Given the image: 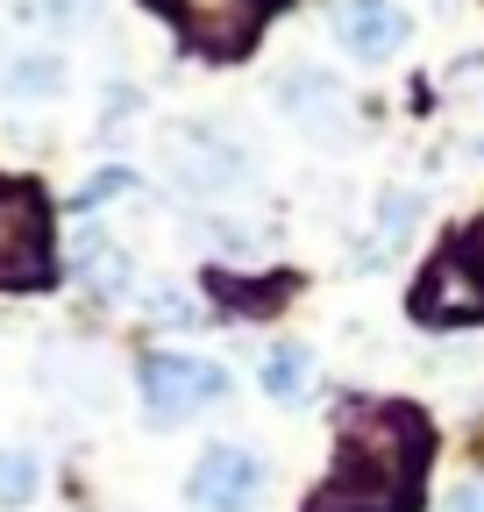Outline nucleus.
<instances>
[{"label":"nucleus","mask_w":484,"mask_h":512,"mask_svg":"<svg viewBox=\"0 0 484 512\" xmlns=\"http://www.w3.org/2000/svg\"><path fill=\"white\" fill-rule=\"evenodd\" d=\"M428 448L435 434L413 406H349L335 441V477L314 498V512H413Z\"/></svg>","instance_id":"f257e3e1"},{"label":"nucleus","mask_w":484,"mask_h":512,"mask_svg":"<svg viewBox=\"0 0 484 512\" xmlns=\"http://www.w3.org/2000/svg\"><path fill=\"white\" fill-rule=\"evenodd\" d=\"M0 285H50V207L36 185L0 178Z\"/></svg>","instance_id":"f03ea898"},{"label":"nucleus","mask_w":484,"mask_h":512,"mask_svg":"<svg viewBox=\"0 0 484 512\" xmlns=\"http://www.w3.org/2000/svg\"><path fill=\"white\" fill-rule=\"evenodd\" d=\"M150 8H164L178 36L207 57H242L264 29V0H150Z\"/></svg>","instance_id":"7ed1b4c3"},{"label":"nucleus","mask_w":484,"mask_h":512,"mask_svg":"<svg viewBox=\"0 0 484 512\" xmlns=\"http://www.w3.org/2000/svg\"><path fill=\"white\" fill-rule=\"evenodd\" d=\"M413 320L420 328H477L484 320V278L463 249H442L413 285Z\"/></svg>","instance_id":"20e7f679"},{"label":"nucleus","mask_w":484,"mask_h":512,"mask_svg":"<svg viewBox=\"0 0 484 512\" xmlns=\"http://www.w3.org/2000/svg\"><path fill=\"white\" fill-rule=\"evenodd\" d=\"M221 392H228L221 363H200V356H150V363H143V406H150L157 427L200 413V406L221 399Z\"/></svg>","instance_id":"39448f33"},{"label":"nucleus","mask_w":484,"mask_h":512,"mask_svg":"<svg viewBox=\"0 0 484 512\" xmlns=\"http://www.w3.org/2000/svg\"><path fill=\"white\" fill-rule=\"evenodd\" d=\"M186 498H193V512H257V498H264V463L250 456V448H235V441H214L207 456L193 463Z\"/></svg>","instance_id":"423d86ee"},{"label":"nucleus","mask_w":484,"mask_h":512,"mask_svg":"<svg viewBox=\"0 0 484 512\" xmlns=\"http://www.w3.org/2000/svg\"><path fill=\"white\" fill-rule=\"evenodd\" d=\"M335 36H342V50H349V57H363V64H385V57L406 43V15L392 8V0H342Z\"/></svg>","instance_id":"0eeeda50"},{"label":"nucleus","mask_w":484,"mask_h":512,"mask_svg":"<svg viewBox=\"0 0 484 512\" xmlns=\"http://www.w3.org/2000/svg\"><path fill=\"white\" fill-rule=\"evenodd\" d=\"M420 221V200H413V192H385V200H378V221H371V235H363V249H356V271H378L385 264V256L406 242V228Z\"/></svg>","instance_id":"6e6552de"},{"label":"nucleus","mask_w":484,"mask_h":512,"mask_svg":"<svg viewBox=\"0 0 484 512\" xmlns=\"http://www.w3.org/2000/svg\"><path fill=\"white\" fill-rule=\"evenodd\" d=\"M178 178H186L193 192H221V185H235V178H242V157H235L228 143L200 136V143L178 150Z\"/></svg>","instance_id":"1a4fd4ad"},{"label":"nucleus","mask_w":484,"mask_h":512,"mask_svg":"<svg viewBox=\"0 0 484 512\" xmlns=\"http://www.w3.org/2000/svg\"><path fill=\"white\" fill-rule=\"evenodd\" d=\"M72 264H79V278H86L100 299H121V292H129V256H121L107 235H86Z\"/></svg>","instance_id":"9d476101"},{"label":"nucleus","mask_w":484,"mask_h":512,"mask_svg":"<svg viewBox=\"0 0 484 512\" xmlns=\"http://www.w3.org/2000/svg\"><path fill=\"white\" fill-rule=\"evenodd\" d=\"M307 377H314V356L299 349V342H278L264 356V392L271 399H307Z\"/></svg>","instance_id":"9b49d317"},{"label":"nucleus","mask_w":484,"mask_h":512,"mask_svg":"<svg viewBox=\"0 0 484 512\" xmlns=\"http://www.w3.org/2000/svg\"><path fill=\"white\" fill-rule=\"evenodd\" d=\"M207 292L228 299L235 313H271L285 299V285H264V278H228V271H207Z\"/></svg>","instance_id":"f8f14e48"},{"label":"nucleus","mask_w":484,"mask_h":512,"mask_svg":"<svg viewBox=\"0 0 484 512\" xmlns=\"http://www.w3.org/2000/svg\"><path fill=\"white\" fill-rule=\"evenodd\" d=\"M57 79H65V64L43 57V50H29V57H15V64H8V93H15V100H50V93H57Z\"/></svg>","instance_id":"ddd939ff"},{"label":"nucleus","mask_w":484,"mask_h":512,"mask_svg":"<svg viewBox=\"0 0 484 512\" xmlns=\"http://www.w3.org/2000/svg\"><path fill=\"white\" fill-rule=\"evenodd\" d=\"M278 100H285L292 114H328V107H335V79H321V72H285Z\"/></svg>","instance_id":"4468645a"},{"label":"nucleus","mask_w":484,"mask_h":512,"mask_svg":"<svg viewBox=\"0 0 484 512\" xmlns=\"http://www.w3.org/2000/svg\"><path fill=\"white\" fill-rule=\"evenodd\" d=\"M36 456L29 448H0V505H29L36 498Z\"/></svg>","instance_id":"2eb2a0df"},{"label":"nucleus","mask_w":484,"mask_h":512,"mask_svg":"<svg viewBox=\"0 0 484 512\" xmlns=\"http://www.w3.org/2000/svg\"><path fill=\"white\" fill-rule=\"evenodd\" d=\"M15 15L36 29H79L93 15V0H15Z\"/></svg>","instance_id":"dca6fc26"},{"label":"nucleus","mask_w":484,"mask_h":512,"mask_svg":"<svg viewBox=\"0 0 484 512\" xmlns=\"http://www.w3.org/2000/svg\"><path fill=\"white\" fill-rule=\"evenodd\" d=\"M121 192H136V171H100V178H86V192H79V207L121 200Z\"/></svg>","instance_id":"f3484780"},{"label":"nucleus","mask_w":484,"mask_h":512,"mask_svg":"<svg viewBox=\"0 0 484 512\" xmlns=\"http://www.w3.org/2000/svg\"><path fill=\"white\" fill-rule=\"evenodd\" d=\"M150 313L164 320V328H193V320H200V306H193L186 292H157V299H150Z\"/></svg>","instance_id":"a211bd4d"},{"label":"nucleus","mask_w":484,"mask_h":512,"mask_svg":"<svg viewBox=\"0 0 484 512\" xmlns=\"http://www.w3.org/2000/svg\"><path fill=\"white\" fill-rule=\"evenodd\" d=\"M456 249L470 256V264H477V278H484V214H477V221H470V228L456 235Z\"/></svg>","instance_id":"6ab92c4d"},{"label":"nucleus","mask_w":484,"mask_h":512,"mask_svg":"<svg viewBox=\"0 0 484 512\" xmlns=\"http://www.w3.org/2000/svg\"><path fill=\"white\" fill-rule=\"evenodd\" d=\"M449 512H484V484H463V491L449 498Z\"/></svg>","instance_id":"aec40b11"},{"label":"nucleus","mask_w":484,"mask_h":512,"mask_svg":"<svg viewBox=\"0 0 484 512\" xmlns=\"http://www.w3.org/2000/svg\"><path fill=\"white\" fill-rule=\"evenodd\" d=\"M435 8H456V0H435Z\"/></svg>","instance_id":"412c9836"}]
</instances>
